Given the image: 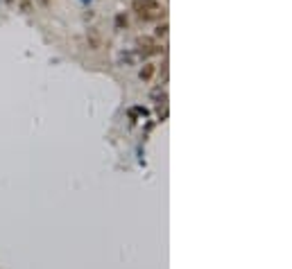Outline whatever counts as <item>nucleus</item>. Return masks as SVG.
Segmentation results:
<instances>
[{
    "label": "nucleus",
    "mask_w": 292,
    "mask_h": 269,
    "mask_svg": "<svg viewBox=\"0 0 292 269\" xmlns=\"http://www.w3.org/2000/svg\"><path fill=\"white\" fill-rule=\"evenodd\" d=\"M161 9L156 0H134V11L141 16V18H149L156 11Z\"/></svg>",
    "instance_id": "f257e3e1"
},
{
    "label": "nucleus",
    "mask_w": 292,
    "mask_h": 269,
    "mask_svg": "<svg viewBox=\"0 0 292 269\" xmlns=\"http://www.w3.org/2000/svg\"><path fill=\"white\" fill-rule=\"evenodd\" d=\"M149 75H152V66H147V68H145V70H143V77H145V79H147V77H149Z\"/></svg>",
    "instance_id": "f03ea898"
},
{
    "label": "nucleus",
    "mask_w": 292,
    "mask_h": 269,
    "mask_svg": "<svg viewBox=\"0 0 292 269\" xmlns=\"http://www.w3.org/2000/svg\"><path fill=\"white\" fill-rule=\"evenodd\" d=\"M20 5H23V9L27 11V9H30V0H20Z\"/></svg>",
    "instance_id": "7ed1b4c3"
},
{
    "label": "nucleus",
    "mask_w": 292,
    "mask_h": 269,
    "mask_svg": "<svg viewBox=\"0 0 292 269\" xmlns=\"http://www.w3.org/2000/svg\"><path fill=\"white\" fill-rule=\"evenodd\" d=\"M39 2H41V5H48V2H50V0H39Z\"/></svg>",
    "instance_id": "20e7f679"
}]
</instances>
